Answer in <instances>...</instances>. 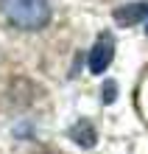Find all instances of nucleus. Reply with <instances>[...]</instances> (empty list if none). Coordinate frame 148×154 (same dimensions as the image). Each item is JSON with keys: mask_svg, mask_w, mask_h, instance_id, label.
<instances>
[{"mask_svg": "<svg viewBox=\"0 0 148 154\" xmlns=\"http://www.w3.org/2000/svg\"><path fill=\"white\" fill-rule=\"evenodd\" d=\"M6 20L23 31H39L50 20L48 0H0Z\"/></svg>", "mask_w": 148, "mask_h": 154, "instance_id": "f257e3e1", "label": "nucleus"}, {"mask_svg": "<svg viewBox=\"0 0 148 154\" xmlns=\"http://www.w3.org/2000/svg\"><path fill=\"white\" fill-rule=\"evenodd\" d=\"M112 56H115L112 37H101L95 42V48L89 51V70H92V73H104V70L112 65Z\"/></svg>", "mask_w": 148, "mask_h": 154, "instance_id": "f03ea898", "label": "nucleus"}, {"mask_svg": "<svg viewBox=\"0 0 148 154\" xmlns=\"http://www.w3.org/2000/svg\"><path fill=\"white\" fill-rule=\"evenodd\" d=\"M143 20H148V3H128V6L115 8L117 25H134V23H143Z\"/></svg>", "mask_w": 148, "mask_h": 154, "instance_id": "7ed1b4c3", "label": "nucleus"}, {"mask_svg": "<svg viewBox=\"0 0 148 154\" xmlns=\"http://www.w3.org/2000/svg\"><path fill=\"white\" fill-rule=\"evenodd\" d=\"M70 137L76 140L78 146H92V143H95V129H92L87 121H81V123H76L70 129Z\"/></svg>", "mask_w": 148, "mask_h": 154, "instance_id": "20e7f679", "label": "nucleus"}, {"mask_svg": "<svg viewBox=\"0 0 148 154\" xmlns=\"http://www.w3.org/2000/svg\"><path fill=\"white\" fill-rule=\"evenodd\" d=\"M104 101H106V104H112V101H115V81H109V84H106V95H104Z\"/></svg>", "mask_w": 148, "mask_h": 154, "instance_id": "39448f33", "label": "nucleus"}, {"mask_svg": "<svg viewBox=\"0 0 148 154\" xmlns=\"http://www.w3.org/2000/svg\"><path fill=\"white\" fill-rule=\"evenodd\" d=\"M145 31H148V20H145Z\"/></svg>", "mask_w": 148, "mask_h": 154, "instance_id": "423d86ee", "label": "nucleus"}]
</instances>
